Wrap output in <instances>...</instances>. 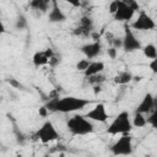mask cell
<instances>
[{
	"instance_id": "29",
	"label": "cell",
	"mask_w": 157,
	"mask_h": 157,
	"mask_svg": "<svg viewBox=\"0 0 157 157\" xmlns=\"http://www.w3.org/2000/svg\"><path fill=\"white\" fill-rule=\"evenodd\" d=\"M112 43H113V47L118 49V48H120V47H121L123 40H121L120 38H114V39H112Z\"/></svg>"
},
{
	"instance_id": "2",
	"label": "cell",
	"mask_w": 157,
	"mask_h": 157,
	"mask_svg": "<svg viewBox=\"0 0 157 157\" xmlns=\"http://www.w3.org/2000/svg\"><path fill=\"white\" fill-rule=\"evenodd\" d=\"M66 126L72 135H80V136L88 135V134L93 132V130H94L93 124L91 123L90 119H87L86 117H82V115H77V114L71 117L67 120Z\"/></svg>"
},
{
	"instance_id": "9",
	"label": "cell",
	"mask_w": 157,
	"mask_h": 157,
	"mask_svg": "<svg viewBox=\"0 0 157 157\" xmlns=\"http://www.w3.org/2000/svg\"><path fill=\"white\" fill-rule=\"evenodd\" d=\"M87 119L93 120V121H98V123H105L108 120V113L105 110V107L103 103H98L96 104L90 112L86 113L85 115Z\"/></svg>"
},
{
	"instance_id": "11",
	"label": "cell",
	"mask_w": 157,
	"mask_h": 157,
	"mask_svg": "<svg viewBox=\"0 0 157 157\" xmlns=\"http://www.w3.org/2000/svg\"><path fill=\"white\" fill-rule=\"evenodd\" d=\"M101 49H102V45L99 40H94L93 43H88L81 47V52L86 55L87 59H93L98 56V54L101 53Z\"/></svg>"
},
{
	"instance_id": "10",
	"label": "cell",
	"mask_w": 157,
	"mask_h": 157,
	"mask_svg": "<svg viewBox=\"0 0 157 157\" xmlns=\"http://www.w3.org/2000/svg\"><path fill=\"white\" fill-rule=\"evenodd\" d=\"M155 98L151 93H146L142 98V101L140 102V104L137 105L136 110L135 112H139V113H142V114H147L150 112H152L155 109Z\"/></svg>"
},
{
	"instance_id": "30",
	"label": "cell",
	"mask_w": 157,
	"mask_h": 157,
	"mask_svg": "<svg viewBox=\"0 0 157 157\" xmlns=\"http://www.w3.org/2000/svg\"><path fill=\"white\" fill-rule=\"evenodd\" d=\"M150 69L153 72H157V59H152V61L150 63Z\"/></svg>"
},
{
	"instance_id": "25",
	"label": "cell",
	"mask_w": 157,
	"mask_h": 157,
	"mask_svg": "<svg viewBox=\"0 0 157 157\" xmlns=\"http://www.w3.org/2000/svg\"><path fill=\"white\" fill-rule=\"evenodd\" d=\"M107 53H108V56H109L110 59H115V58H117V48L110 47V48L107 49Z\"/></svg>"
},
{
	"instance_id": "26",
	"label": "cell",
	"mask_w": 157,
	"mask_h": 157,
	"mask_svg": "<svg viewBox=\"0 0 157 157\" xmlns=\"http://www.w3.org/2000/svg\"><path fill=\"white\" fill-rule=\"evenodd\" d=\"M7 82H9L11 86H13L15 88H21V87H22V85H21L16 78H9V80H7Z\"/></svg>"
},
{
	"instance_id": "21",
	"label": "cell",
	"mask_w": 157,
	"mask_h": 157,
	"mask_svg": "<svg viewBox=\"0 0 157 157\" xmlns=\"http://www.w3.org/2000/svg\"><path fill=\"white\" fill-rule=\"evenodd\" d=\"M146 124H151L153 128L157 126V113H156L155 109L152 110V114L146 119Z\"/></svg>"
},
{
	"instance_id": "3",
	"label": "cell",
	"mask_w": 157,
	"mask_h": 157,
	"mask_svg": "<svg viewBox=\"0 0 157 157\" xmlns=\"http://www.w3.org/2000/svg\"><path fill=\"white\" fill-rule=\"evenodd\" d=\"M132 130V124L129 118L128 112H121L119 113L114 120L109 124L107 128V132L109 135H118V134H129Z\"/></svg>"
},
{
	"instance_id": "14",
	"label": "cell",
	"mask_w": 157,
	"mask_h": 157,
	"mask_svg": "<svg viewBox=\"0 0 157 157\" xmlns=\"http://www.w3.org/2000/svg\"><path fill=\"white\" fill-rule=\"evenodd\" d=\"M32 61L34 64V66L39 67V66H44L49 63V58L47 56V54L44 53V50L42 52H36L32 56Z\"/></svg>"
},
{
	"instance_id": "22",
	"label": "cell",
	"mask_w": 157,
	"mask_h": 157,
	"mask_svg": "<svg viewBox=\"0 0 157 157\" xmlns=\"http://www.w3.org/2000/svg\"><path fill=\"white\" fill-rule=\"evenodd\" d=\"M90 29H86V28H83V27H81V26H78L75 31H74V34H76V36H88L90 34Z\"/></svg>"
},
{
	"instance_id": "20",
	"label": "cell",
	"mask_w": 157,
	"mask_h": 157,
	"mask_svg": "<svg viewBox=\"0 0 157 157\" xmlns=\"http://www.w3.org/2000/svg\"><path fill=\"white\" fill-rule=\"evenodd\" d=\"M90 59H81V60H78V63L76 64V69L78 70V71H85L87 67H88V65H90Z\"/></svg>"
},
{
	"instance_id": "4",
	"label": "cell",
	"mask_w": 157,
	"mask_h": 157,
	"mask_svg": "<svg viewBox=\"0 0 157 157\" xmlns=\"http://www.w3.org/2000/svg\"><path fill=\"white\" fill-rule=\"evenodd\" d=\"M115 156H128L132 152V139L129 134H121V137L110 147Z\"/></svg>"
},
{
	"instance_id": "24",
	"label": "cell",
	"mask_w": 157,
	"mask_h": 157,
	"mask_svg": "<svg viewBox=\"0 0 157 157\" xmlns=\"http://www.w3.org/2000/svg\"><path fill=\"white\" fill-rule=\"evenodd\" d=\"M126 5H129L131 9H134L135 11H137L139 10V4H137V1L136 0H123Z\"/></svg>"
},
{
	"instance_id": "7",
	"label": "cell",
	"mask_w": 157,
	"mask_h": 157,
	"mask_svg": "<svg viewBox=\"0 0 157 157\" xmlns=\"http://www.w3.org/2000/svg\"><path fill=\"white\" fill-rule=\"evenodd\" d=\"M131 27L137 31H151L156 27V23L151 16H148L146 12L141 11L139 13L137 18L131 23Z\"/></svg>"
},
{
	"instance_id": "8",
	"label": "cell",
	"mask_w": 157,
	"mask_h": 157,
	"mask_svg": "<svg viewBox=\"0 0 157 157\" xmlns=\"http://www.w3.org/2000/svg\"><path fill=\"white\" fill-rule=\"evenodd\" d=\"M134 13H135V10L131 9L129 5H126L123 0H120L119 5H118V9L113 13V16H114V20H117V21L128 22L134 17Z\"/></svg>"
},
{
	"instance_id": "16",
	"label": "cell",
	"mask_w": 157,
	"mask_h": 157,
	"mask_svg": "<svg viewBox=\"0 0 157 157\" xmlns=\"http://www.w3.org/2000/svg\"><path fill=\"white\" fill-rule=\"evenodd\" d=\"M142 52H144V55L147 58V59H156L157 58V49H156V45L155 44H147L142 48Z\"/></svg>"
},
{
	"instance_id": "31",
	"label": "cell",
	"mask_w": 157,
	"mask_h": 157,
	"mask_svg": "<svg viewBox=\"0 0 157 157\" xmlns=\"http://www.w3.org/2000/svg\"><path fill=\"white\" fill-rule=\"evenodd\" d=\"M48 109L45 108V105H43V107H40L39 108V115H42V117H47L48 115Z\"/></svg>"
},
{
	"instance_id": "15",
	"label": "cell",
	"mask_w": 157,
	"mask_h": 157,
	"mask_svg": "<svg viewBox=\"0 0 157 157\" xmlns=\"http://www.w3.org/2000/svg\"><path fill=\"white\" fill-rule=\"evenodd\" d=\"M132 80V75L130 71H123L120 74H118L114 77V82L117 85H126Z\"/></svg>"
},
{
	"instance_id": "17",
	"label": "cell",
	"mask_w": 157,
	"mask_h": 157,
	"mask_svg": "<svg viewBox=\"0 0 157 157\" xmlns=\"http://www.w3.org/2000/svg\"><path fill=\"white\" fill-rule=\"evenodd\" d=\"M132 126L135 128H144L146 125V118L144 117L142 113H139V112H135V115L132 118V121H131Z\"/></svg>"
},
{
	"instance_id": "28",
	"label": "cell",
	"mask_w": 157,
	"mask_h": 157,
	"mask_svg": "<svg viewBox=\"0 0 157 157\" xmlns=\"http://www.w3.org/2000/svg\"><path fill=\"white\" fill-rule=\"evenodd\" d=\"M25 26H26V20H25L23 17H21V18L18 17V20H17V22H16V27L21 29V28H23Z\"/></svg>"
},
{
	"instance_id": "27",
	"label": "cell",
	"mask_w": 157,
	"mask_h": 157,
	"mask_svg": "<svg viewBox=\"0 0 157 157\" xmlns=\"http://www.w3.org/2000/svg\"><path fill=\"white\" fill-rule=\"evenodd\" d=\"M64 1H66V2H69L71 6H74V7H80L81 6V2L83 1V0H64Z\"/></svg>"
},
{
	"instance_id": "18",
	"label": "cell",
	"mask_w": 157,
	"mask_h": 157,
	"mask_svg": "<svg viewBox=\"0 0 157 157\" xmlns=\"http://www.w3.org/2000/svg\"><path fill=\"white\" fill-rule=\"evenodd\" d=\"M49 4H50V0H32L31 1V6L40 11H45L49 7Z\"/></svg>"
},
{
	"instance_id": "1",
	"label": "cell",
	"mask_w": 157,
	"mask_h": 157,
	"mask_svg": "<svg viewBox=\"0 0 157 157\" xmlns=\"http://www.w3.org/2000/svg\"><path fill=\"white\" fill-rule=\"evenodd\" d=\"M87 104H90V101L85 99V98H78V97H74V96H67V97H63V98L58 97V99L55 102L54 112L72 113V112L83 109Z\"/></svg>"
},
{
	"instance_id": "12",
	"label": "cell",
	"mask_w": 157,
	"mask_h": 157,
	"mask_svg": "<svg viewBox=\"0 0 157 157\" xmlns=\"http://www.w3.org/2000/svg\"><path fill=\"white\" fill-rule=\"evenodd\" d=\"M65 15L64 12L61 11V9L59 7L56 0H53V6H52V10L49 12V16H48V20L49 22H53V23H58V22H63L65 21Z\"/></svg>"
},
{
	"instance_id": "32",
	"label": "cell",
	"mask_w": 157,
	"mask_h": 157,
	"mask_svg": "<svg viewBox=\"0 0 157 157\" xmlns=\"http://www.w3.org/2000/svg\"><path fill=\"white\" fill-rule=\"evenodd\" d=\"M5 25H4V22H2V20H1V16H0V34H2V33H5Z\"/></svg>"
},
{
	"instance_id": "6",
	"label": "cell",
	"mask_w": 157,
	"mask_h": 157,
	"mask_svg": "<svg viewBox=\"0 0 157 157\" xmlns=\"http://www.w3.org/2000/svg\"><path fill=\"white\" fill-rule=\"evenodd\" d=\"M121 40H123L121 48L126 53H132L135 50L141 49V42L136 38V36L132 33V31L128 26L125 27V33H124V37L121 38Z\"/></svg>"
},
{
	"instance_id": "23",
	"label": "cell",
	"mask_w": 157,
	"mask_h": 157,
	"mask_svg": "<svg viewBox=\"0 0 157 157\" xmlns=\"http://www.w3.org/2000/svg\"><path fill=\"white\" fill-rule=\"evenodd\" d=\"M119 1H120V0H113V1L109 4V7H108V9H109V12H110L112 15H113V13L117 11L118 5H119Z\"/></svg>"
},
{
	"instance_id": "33",
	"label": "cell",
	"mask_w": 157,
	"mask_h": 157,
	"mask_svg": "<svg viewBox=\"0 0 157 157\" xmlns=\"http://www.w3.org/2000/svg\"><path fill=\"white\" fill-rule=\"evenodd\" d=\"M91 36H92V38H93L94 40H99V33H96V32H93Z\"/></svg>"
},
{
	"instance_id": "13",
	"label": "cell",
	"mask_w": 157,
	"mask_h": 157,
	"mask_svg": "<svg viewBox=\"0 0 157 157\" xmlns=\"http://www.w3.org/2000/svg\"><path fill=\"white\" fill-rule=\"evenodd\" d=\"M103 70H104V63H102V61H91L88 67L83 72H85L86 77H90V76L99 75Z\"/></svg>"
},
{
	"instance_id": "19",
	"label": "cell",
	"mask_w": 157,
	"mask_h": 157,
	"mask_svg": "<svg viewBox=\"0 0 157 157\" xmlns=\"http://www.w3.org/2000/svg\"><path fill=\"white\" fill-rule=\"evenodd\" d=\"M80 26L81 27H83V28H86V29H92V26H93V22H92V20L90 18V17H87V16H83L82 18H81V21H80Z\"/></svg>"
},
{
	"instance_id": "5",
	"label": "cell",
	"mask_w": 157,
	"mask_h": 157,
	"mask_svg": "<svg viewBox=\"0 0 157 157\" xmlns=\"http://www.w3.org/2000/svg\"><path fill=\"white\" fill-rule=\"evenodd\" d=\"M37 137L39 139L40 142L43 144H49L52 141H55L59 139V132L56 131L55 126L53 125L52 121H45L37 131Z\"/></svg>"
}]
</instances>
